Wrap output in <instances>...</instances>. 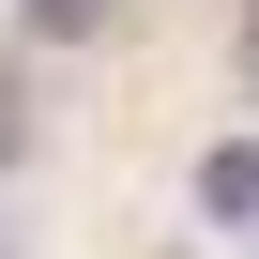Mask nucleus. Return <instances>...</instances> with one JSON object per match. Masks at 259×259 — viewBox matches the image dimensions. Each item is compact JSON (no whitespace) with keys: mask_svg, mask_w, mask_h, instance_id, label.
<instances>
[{"mask_svg":"<svg viewBox=\"0 0 259 259\" xmlns=\"http://www.w3.org/2000/svg\"><path fill=\"white\" fill-rule=\"evenodd\" d=\"M198 213H213V229L259 213V138H213V153H198Z\"/></svg>","mask_w":259,"mask_h":259,"instance_id":"1","label":"nucleus"},{"mask_svg":"<svg viewBox=\"0 0 259 259\" xmlns=\"http://www.w3.org/2000/svg\"><path fill=\"white\" fill-rule=\"evenodd\" d=\"M31 31H107V0H31Z\"/></svg>","mask_w":259,"mask_h":259,"instance_id":"2","label":"nucleus"},{"mask_svg":"<svg viewBox=\"0 0 259 259\" xmlns=\"http://www.w3.org/2000/svg\"><path fill=\"white\" fill-rule=\"evenodd\" d=\"M244 92H259V0H244Z\"/></svg>","mask_w":259,"mask_h":259,"instance_id":"3","label":"nucleus"},{"mask_svg":"<svg viewBox=\"0 0 259 259\" xmlns=\"http://www.w3.org/2000/svg\"><path fill=\"white\" fill-rule=\"evenodd\" d=\"M0 153H16V92H0Z\"/></svg>","mask_w":259,"mask_h":259,"instance_id":"4","label":"nucleus"}]
</instances>
